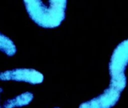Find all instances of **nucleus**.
<instances>
[{"label": "nucleus", "instance_id": "f257e3e1", "mask_svg": "<svg viewBox=\"0 0 128 108\" xmlns=\"http://www.w3.org/2000/svg\"><path fill=\"white\" fill-rule=\"evenodd\" d=\"M46 7L42 0H24L30 17L39 26L46 29L58 27L66 17L67 0H49Z\"/></svg>", "mask_w": 128, "mask_h": 108}, {"label": "nucleus", "instance_id": "f03ea898", "mask_svg": "<svg viewBox=\"0 0 128 108\" xmlns=\"http://www.w3.org/2000/svg\"><path fill=\"white\" fill-rule=\"evenodd\" d=\"M128 65V39L120 42L114 50L108 64L109 86L120 92L126 86L125 71Z\"/></svg>", "mask_w": 128, "mask_h": 108}, {"label": "nucleus", "instance_id": "7ed1b4c3", "mask_svg": "<svg viewBox=\"0 0 128 108\" xmlns=\"http://www.w3.org/2000/svg\"><path fill=\"white\" fill-rule=\"evenodd\" d=\"M0 80H14L36 85L43 82L44 75L32 68H16L0 72Z\"/></svg>", "mask_w": 128, "mask_h": 108}, {"label": "nucleus", "instance_id": "20e7f679", "mask_svg": "<svg viewBox=\"0 0 128 108\" xmlns=\"http://www.w3.org/2000/svg\"><path fill=\"white\" fill-rule=\"evenodd\" d=\"M120 91L108 86L102 94L79 105V108H112L119 101Z\"/></svg>", "mask_w": 128, "mask_h": 108}, {"label": "nucleus", "instance_id": "39448f33", "mask_svg": "<svg viewBox=\"0 0 128 108\" xmlns=\"http://www.w3.org/2000/svg\"><path fill=\"white\" fill-rule=\"evenodd\" d=\"M33 99V94L30 92H26L19 95L12 99L7 100L4 104L3 108H14L28 105Z\"/></svg>", "mask_w": 128, "mask_h": 108}, {"label": "nucleus", "instance_id": "423d86ee", "mask_svg": "<svg viewBox=\"0 0 128 108\" xmlns=\"http://www.w3.org/2000/svg\"><path fill=\"white\" fill-rule=\"evenodd\" d=\"M0 51L5 53L8 56H12L17 53V48L14 42L1 32H0Z\"/></svg>", "mask_w": 128, "mask_h": 108}, {"label": "nucleus", "instance_id": "0eeeda50", "mask_svg": "<svg viewBox=\"0 0 128 108\" xmlns=\"http://www.w3.org/2000/svg\"><path fill=\"white\" fill-rule=\"evenodd\" d=\"M54 108H59V107H54Z\"/></svg>", "mask_w": 128, "mask_h": 108}]
</instances>
